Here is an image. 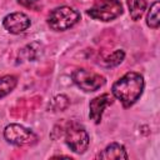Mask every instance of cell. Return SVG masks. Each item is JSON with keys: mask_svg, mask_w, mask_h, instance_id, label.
<instances>
[{"mask_svg": "<svg viewBox=\"0 0 160 160\" xmlns=\"http://www.w3.org/2000/svg\"><path fill=\"white\" fill-rule=\"evenodd\" d=\"M144 90V78L135 71H129L116 80L111 88V95L121 101L124 108H130L139 100Z\"/></svg>", "mask_w": 160, "mask_h": 160, "instance_id": "cell-1", "label": "cell"}, {"mask_svg": "<svg viewBox=\"0 0 160 160\" xmlns=\"http://www.w3.org/2000/svg\"><path fill=\"white\" fill-rule=\"evenodd\" d=\"M80 20V14L69 6H59L48 16V25L55 31H64L72 28Z\"/></svg>", "mask_w": 160, "mask_h": 160, "instance_id": "cell-2", "label": "cell"}, {"mask_svg": "<svg viewBox=\"0 0 160 160\" xmlns=\"http://www.w3.org/2000/svg\"><path fill=\"white\" fill-rule=\"evenodd\" d=\"M86 12L95 20L111 21L122 14V5L119 0H96Z\"/></svg>", "mask_w": 160, "mask_h": 160, "instance_id": "cell-3", "label": "cell"}, {"mask_svg": "<svg viewBox=\"0 0 160 160\" xmlns=\"http://www.w3.org/2000/svg\"><path fill=\"white\" fill-rule=\"evenodd\" d=\"M65 142L71 151L82 154L89 146V134L82 125L78 122H70L65 129Z\"/></svg>", "mask_w": 160, "mask_h": 160, "instance_id": "cell-4", "label": "cell"}, {"mask_svg": "<svg viewBox=\"0 0 160 160\" xmlns=\"http://www.w3.org/2000/svg\"><path fill=\"white\" fill-rule=\"evenodd\" d=\"M72 81L84 91H95L105 84V78L95 71L86 69H76L71 74Z\"/></svg>", "mask_w": 160, "mask_h": 160, "instance_id": "cell-5", "label": "cell"}, {"mask_svg": "<svg viewBox=\"0 0 160 160\" xmlns=\"http://www.w3.org/2000/svg\"><path fill=\"white\" fill-rule=\"evenodd\" d=\"M5 139L14 145H32L38 141V136L30 129L19 125V124H10L4 129Z\"/></svg>", "mask_w": 160, "mask_h": 160, "instance_id": "cell-6", "label": "cell"}, {"mask_svg": "<svg viewBox=\"0 0 160 160\" xmlns=\"http://www.w3.org/2000/svg\"><path fill=\"white\" fill-rule=\"evenodd\" d=\"M30 18L24 14V12H11L6 15L2 20L4 28L10 32V34H20L24 32L29 26H30Z\"/></svg>", "mask_w": 160, "mask_h": 160, "instance_id": "cell-7", "label": "cell"}, {"mask_svg": "<svg viewBox=\"0 0 160 160\" xmlns=\"http://www.w3.org/2000/svg\"><path fill=\"white\" fill-rule=\"evenodd\" d=\"M114 102V96L110 94H101L96 98H94L89 104V116L95 122L99 124L102 118L104 110Z\"/></svg>", "mask_w": 160, "mask_h": 160, "instance_id": "cell-8", "label": "cell"}, {"mask_svg": "<svg viewBox=\"0 0 160 160\" xmlns=\"http://www.w3.org/2000/svg\"><path fill=\"white\" fill-rule=\"evenodd\" d=\"M98 159H128V154L125 148L121 144L118 142H111L110 145H108L98 156Z\"/></svg>", "mask_w": 160, "mask_h": 160, "instance_id": "cell-9", "label": "cell"}, {"mask_svg": "<svg viewBox=\"0 0 160 160\" xmlns=\"http://www.w3.org/2000/svg\"><path fill=\"white\" fill-rule=\"evenodd\" d=\"M126 4L131 19L135 21L141 19L142 14L146 10V0H126Z\"/></svg>", "mask_w": 160, "mask_h": 160, "instance_id": "cell-10", "label": "cell"}, {"mask_svg": "<svg viewBox=\"0 0 160 160\" xmlns=\"http://www.w3.org/2000/svg\"><path fill=\"white\" fill-rule=\"evenodd\" d=\"M18 84V79L14 75H4L0 76V99L10 94Z\"/></svg>", "mask_w": 160, "mask_h": 160, "instance_id": "cell-11", "label": "cell"}, {"mask_svg": "<svg viewBox=\"0 0 160 160\" xmlns=\"http://www.w3.org/2000/svg\"><path fill=\"white\" fill-rule=\"evenodd\" d=\"M159 11H160V2L159 1H155L150 6L149 12H148V16H146V24H148L149 28H151V29H158L159 28V24H160Z\"/></svg>", "mask_w": 160, "mask_h": 160, "instance_id": "cell-12", "label": "cell"}, {"mask_svg": "<svg viewBox=\"0 0 160 160\" xmlns=\"http://www.w3.org/2000/svg\"><path fill=\"white\" fill-rule=\"evenodd\" d=\"M68 106H69V99L65 95L55 96L49 104V109H52V111H59V110L61 111V110H65Z\"/></svg>", "mask_w": 160, "mask_h": 160, "instance_id": "cell-13", "label": "cell"}, {"mask_svg": "<svg viewBox=\"0 0 160 160\" xmlns=\"http://www.w3.org/2000/svg\"><path fill=\"white\" fill-rule=\"evenodd\" d=\"M124 58H125V52L122 50H115L109 56L105 58V66H108V68L116 66L124 60Z\"/></svg>", "mask_w": 160, "mask_h": 160, "instance_id": "cell-14", "label": "cell"}, {"mask_svg": "<svg viewBox=\"0 0 160 160\" xmlns=\"http://www.w3.org/2000/svg\"><path fill=\"white\" fill-rule=\"evenodd\" d=\"M18 2L26 8V9H31L34 11H39L41 8H42V4L40 0H18Z\"/></svg>", "mask_w": 160, "mask_h": 160, "instance_id": "cell-15", "label": "cell"}]
</instances>
